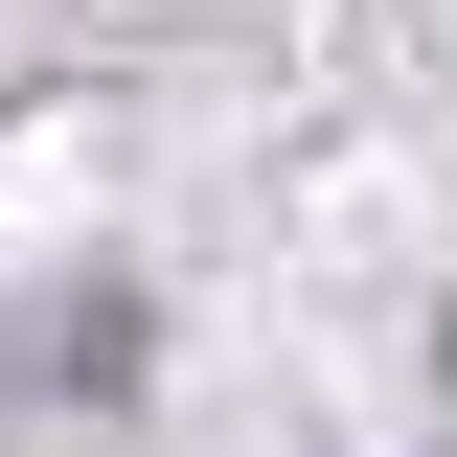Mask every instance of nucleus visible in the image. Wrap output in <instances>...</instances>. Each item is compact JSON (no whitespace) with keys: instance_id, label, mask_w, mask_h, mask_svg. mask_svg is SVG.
Instances as JSON below:
<instances>
[{"instance_id":"obj_1","label":"nucleus","mask_w":457,"mask_h":457,"mask_svg":"<svg viewBox=\"0 0 457 457\" xmlns=\"http://www.w3.org/2000/svg\"><path fill=\"white\" fill-rule=\"evenodd\" d=\"M435 389H457V297H435Z\"/></svg>"}]
</instances>
